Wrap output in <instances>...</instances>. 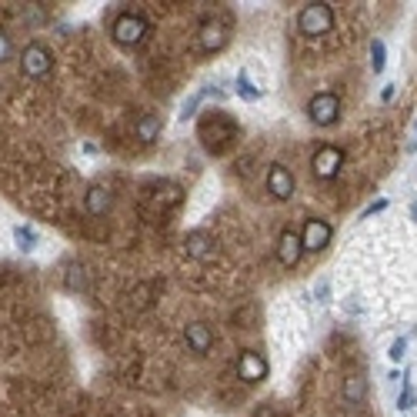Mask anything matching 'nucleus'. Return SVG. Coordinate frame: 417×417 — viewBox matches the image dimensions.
<instances>
[{
	"label": "nucleus",
	"mask_w": 417,
	"mask_h": 417,
	"mask_svg": "<svg viewBox=\"0 0 417 417\" xmlns=\"http://www.w3.org/2000/svg\"><path fill=\"white\" fill-rule=\"evenodd\" d=\"M164 131V121H161V114H141V121L134 124V137L141 143H154Z\"/></svg>",
	"instance_id": "2eb2a0df"
},
{
	"label": "nucleus",
	"mask_w": 417,
	"mask_h": 417,
	"mask_svg": "<svg viewBox=\"0 0 417 417\" xmlns=\"http://www.w3.org/2000/svg\"><path fill=\"white\" fill-rule=\"evenodd\" d=\"M184 340L194 354H207L210 347H214V330H210L204 320H194V324L184 327Z\"/></svg>",
	"instance_id": "f8f14e48"
},
{
	"label": "nucleus",
	"mask_w": 417,
	"mask_h": 417,
	"mask_svg": "<svg viewBox=\"0 0 417 417\" xmlns=\"http://www.w3.org/2000/svg\"><path fill=\"white\" fill-rule=\"evenodd\" d=\"M330 237H334V227H330L327 220L310 217L308 224H304V234H300V247H304L308 254H318L330 244Z\"/></svg>",
	"instance_id": "0eeeda50"
},
{
	"label": "nucleus",
	"mask_w": 417,
	"mask_h": 417,
	"mask_svg": "<svg viewBox=\"0 0 417 417\" xmlns=\"http://www.w3.org/2000/svg\"><path fill=\"white\" fill-rule=\"evenodd\" d=\"M197 40H200V50H207V54L220 50V47L227 44V23L217 21V17L204 21L200 23V31H197Z\"/></svg>",
	"instance_id": "9d476101"
},
{
	"label": "nucleus",
	"mask_w": 417,
	"mask_h": 417,
	"mask_svg": "<svg viewBox=\"0 0 417 417\" xmlns=\"http://www.w3.org/2000/svg\"><path fill=\"white\" fill-rule=\"evenodd\" d=\"M387 64V47L384 40H371V67H374V74H381Z\"/></svg>",
	"instance_id": "a211bd4d"
},
{
	"label": "nucleus",
	"mask_w": 417,
	"mask_h": 417,
	"mask_svg": "<svg viewBox=\"0 0 417 417\" xmlns=\"http://www.w3.org/2000/svg\"><path fill=\"white\" fill-rule=\"evenodd\" d=\"M308 117H310V124H318V127H330V124H337L340 97L337 94H314V97L308 100Z\"/></svg>",
	"instance_id": "39448f33"
},
{
	"label": "nucleus",
	"mask_w": 417,
	"mask_h": 417,
	"mask_svg": "<svg viewBox=\"0 0 417 417\" xmlns=\"http://www.w3.org/2000/svg\"><path fill=\"white\" fill-rule=\"evenodd\" d=\"M384 207H387V200H377V204H371V207L364 210L361 217H371V214H377V210H384Z\"/></svg>",
	"instance_id": "a878e982"
},
{
	"label": "nucleus",
	"mask_w": 417,
	"mask_h": 417,
	"mask_svg": "<svg viewBox=\"0 0 417 417\" xmlns=\"http://www.w3.org/2000/svg\"><path fill=\"white\" fill-rule=\"evenodd\" d=\"M404 351H407V340L397 337L394 344H391V354H387V357H391V361H401V357H404Z\"/></svg>",
	"instance_id": "5701e85b"
},
{
	"label": "nucleus",
	"mask_w": 417,
	"mask_h": 417,
	"mask_svg": "<svg viewBox=\"0 0 417 417\" xmlns=\"http://www.w3.org/2000/svg\"><path fill=\"white\" fill-rule=\"evenodd\" d=\"M310 167H314V177H318V180H334V177L340 174V167H344V151L334 147V143H324L318 154H314Z\"/></svg>",
	"instance_id": "423d86ee"
},
{
	"label": "nucleus",
	"mask_w": 417,
	"mask_h": 417,
	"mask_svg": "<svg viewBox=\"0 0 417 417\" xmlns=\"http://www.w3.org/2000/svg\"><path fill=\"white\" fill-rule=\"evenodd\" d=\"M50 67H54V54L47 50L40 40H33V44H27L21 50V70H23V77H33V80H40L50 74Z\"/></svg>",
	"instance_id": "7ed1b4c3"
},
{
	"label": "nucleus",
	"mask_w": 417,
	"mask_h": 417,
	"mask_svg": "<svg viewBox=\"0 0 417 417\" xmlns=\"http://www.w3.org/2000/svg\"><path fill=\"white\" fill-rule=\"evenodd\" d=\"M407 151H417V124H414V134H411V141H407Z\"/></svg>",
	"instance_id": "bb28decb"
},
{
	"label": "nucleus",
	"mask_w": 417,
	"mask_h": 417,
	"mask_svg": "<svg viewBox=\"0 0 417 417\" xmlns=\"http://www.w3.org/2000/svg\"><path fill=\"white\" fill-rule=\"evenodd\" d=\"M184 251L190 261H210L214 257V237L207 231H190L184 241Z\"/></svg>",
	"instance_id": "ddd939ff"
},
{
	"label": "nucleus",
	"mask_w": 417,
	"mask_h": 417,
	"mask_svg": "<svg viewBox=\"0 0 417 417\" xmlns=\"http://www.w3.org/2000/svg\"><path fill=\"white\" fill-rule=\"evenodd\" d=\"M110 33H114V40L121 47H137L147 37V21H143L141 13H121L114 21V27H110Z\"/></svg>",
	"instance_id": "20e7f679"
},
{
	"label": "nucleus",
	"mask_w": 417,
	"mask_h": 417,
	"mask_svg": "<svg viewBox=\"0 0 417 417\" xmlns=\"http://www.w3.org/2000/svg\"><path fill=\"white\" fill-rule=\"evenodd\" d=\"M13 241H17L21 251H33V247H37V234H33L31 227H13Z\"/></svg>",
	"instance_id": "6ab92c4d"
},
{
	"label": "nucleus",
	"mask_w": 417,
	"mask_h": 417,
	"mask_svg": "<svg viewBox=\"0 0 417 417\" xmlns=\"http://www.w3.org/2000/svg\"><path fill=\"white\" fill-rule=\"evenodd\" d=\"M294 187H297V180L284 164H271V170H267V190L277 200H291L294 197Z\"/></svg>",
	"instance_id": "1a4fd4ad"
},
{
	"label": "nucleus",
	"mask_w": 417,
	"mask_h": 417,
	"mask_svg": "<svg viewBox=\"0 0 417 417\" xmlns=\"http://www.w3.org/2000/svg\"><path fill=\"white\" fill-rule=\"evenodd\" d=\"M237 377H241L244 384H261L264 377H267V361H264V354L241 351V357H237Z\"/></svg>",
	"instance_id": "6e6552de"
},
{
	"label": "nucleus",
	"mask_w": 417,
	"mask_h": 417,
	"mask_svg": "<svg viewBox=\"0 0 417 417\" xmlns=\"http://www.w3.org/2000/svg\"><path fill=\"white\" fill-rule=\"evenodd\" d=\"M197 104H200V94H197V97H190V100L184 104V110H180V121H187V117H194V110H197Z\"/></svg>",
	"instance_id": "393cba45"
},
{
	"label": "nucleus",
	"mask_w": 417,
	"mask_h": 417,
	"mask_svg": "<svg viewBox=\"0 0 417 417\" xmlns=\"http://www.w3.org/2000/svg\"><path fill=\"white\" fill-rule=\"evenodd\" d=\"M67 274H70V277H67V287H70V291H84V287H87V271H84V267H77V264H74Z\"/></svg>",
	"instance_id": "aec40b11"
},
{
	"label": "nucleus",
	"mask_w": 417,
	"mask_h": 417,
	"mask_svg": "<svg viewBox=\"0 0 417 417\" xmlns=\"http://www.w3.org/2000/svg\"><path fill=\"white\" fill-rule=\"evenodd\" d=\"M11 54H13L11 33H7V31H0V64H4V60H11Z\"/></svg>",
	"instance_id": "4be33fe9"
},
{
	"label": "nucleus",
	"mask_w": 417,
	"mask_h": 417,
	"mask_svg": "<svg viewBox=\"0 0 417 417\" xmlns=\"http://www.w3.org/2000/svg\"><path fill=\"white\" fill-rule=\"evenodd\" d=\"M411 220H417V200H414V207H411Z\"/></svg>",
	"instance_id": "cd10ccee"
},
{
	"label": "nucleus",
	"mask_w": 417,
	"mask_h": 417,
	"mask_svg": "<svg viewBox=\"0 0 417 417\" xmlns=\"http://www.w3.org/2000/svg\"><path fill=\"white\" fill-rule=\"evenodd\" d=\"M330 27H334V7L330 4H304V11L297 13V31L304 37L330 33Z\"/></svg>",
	"instance_id": "f03ea898"
},
{
	"label": "nucleus",
	"mask_w": 417,
	"mask_h": 417,
	"mask_svg": "<svg viewBox=\"0 0 417 417\" xmlns=\"http://www.w3.org/2000/svg\"><path fill=\"white\" fill-rule=\"evenodd\" d=\"M300 254H304L300 234H297L294 227L281 231V237H277V261L284 264V267H297V264H300Z\"/></svg>",
	"instance_id": "9b49d317"
},
{
	"label": "nucleus",
	"mask_w": 417,
	"mask_h": 417,
	"mask_svg": "<svg viewBox=\"0 0 417 417\" xmlns=\"http://www.w3.org/2000/svg\"><path fill=\"white\" fill-rule=\"evenodd\" d=\"M364 394H367V377L364 374H351L344 381V401L347 404H364Z\"/></svg>",
	"instance_id": "dca6fc26"
},
{
	"label": "nucleus",
	"mask_w": 417,
	"mask_h": 417,
	"mask_svg": "<svg viewBox=\"0 0 417 417\" xmlns=\"http://www.w3.org/2000/svg\"><path fill=\"white\" fill-rule=\"evenodd\" d=\"M110 204H114V197H110V190L104 184H94L84 194V210H87L90 217H100V214H107Z\"/></svg>",
	"instance_id": "4468645a"
},
{
	"label": "nucleus",
	"mask_w": 417,
	"mask_h": 417,
	"mask_svg": "<svg viewBox=\"0 0 417 417\" xmlns=\"http://www.w3.org/2000/svg\"><path fill=\"white\" fill-rule=\"evenodd\" d=\"M200 141L210 154H220L224 147H231V141H237V124L224 110H207V117L200 121Z\"/></svg>",
	"instance_id": "f257e3e1"
},
{
	"label": "nucleus",
	"mask_w": 417,
	"mask_h": 417,
	"mask_svg": "<svg viewBox=\"0 0 417 417\" xmlns=\"http://www.w3.org/2000/svg\"><path fill=\"white\" fill-rule=\"evenodd\" d=\"M237 90H241V94H244V97H247V100H261V90L254 87V84H251V77H247L244 70H241V74H237Z\"/></svg>",
	"instance_id": "412c9836"
},
{
	"label": "nucleus",
	"mask_w": 417,
	"mask_h": 417,
	"mask_svg": "<svg viewBox=\"0 0 417 417\" xmlns=\"http://www.w3.org/2000/svg\"><path fill=\"white\" fill-rule=\"evenodd\" d=\"M180 187L177 184H161L157 187V204H164V207H177L180 204Z\"/></svg>",
	"instance_id": "f3484780"
},
{
	"label": "nucleus",
	"mask_w": 417,
	"mask_h": 417,
	"mask_svg": "<svg viewBox=\"0 0 417 417\" xmlns=\"http://www.w3.org/2000/svg\"><path fill=\"white\" fill-rule=\"evenodd\" d=\"M411 401H414V387H411V381H404V394H401V401H397V407L404 411V407H411Z\"/></svg>",
	"instance_id": "b1692460"
}]
</instances>
